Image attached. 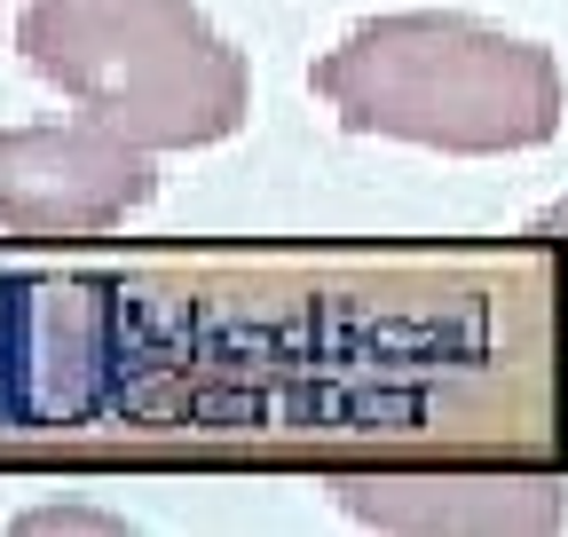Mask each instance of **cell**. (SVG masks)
I'll use <instances>...</instances> for the list:
<instances>
[{
	"label": "cell",
	"instance_id": "7a4b0ae2",
	"mask_svg": "<svg viewBox=\"0 0 568 537\" xmlns=\"http://www.w3.org/2000/svg\"><path fill=\"white\" fill-rule=\"evenodd\" d=\"M17 48L48 88L142 151L230 143L253 111L245 55L197 0H24Z\"/></svg>",
	"mask_w": 568,
	"mask_h": 537
},
{
	"label": "cell",
	"instance_id": "6da1fadb",
	"mask_svg": "<svg viewBox=\"0 0 568 537\" xmlns=\"http://www.w3.org/2000/svg\"><path fill=\"white\" fill-rule=\"evenodd\" d=\"M316 95L339 111L347 134H387V143H426L458 159L537 151L568 119V80L552 48L450 9L355 24L316 63Z\"/></svg>",
	"mask_w": 568,
	"mask_h": 537
},
{
	"label": "cell",
	"instance_id": "277c9868",
	"mask_svg": "<svg viewBox=\"0 0 568 537\" xmlns=\"http://www.w3.org/2000/svg\"><path fill=\"white\" fill-rule=\"evenodd\" d=\"M529 237H545V245H560V253H568V197H560V206H545V214L529 222Z\"/></svg>",
	"mask_w": 568,
	"mask_h": 537
},
{
	"label": "cell",
	"instance_id": "3957f363",
	"mask_svg": "<svg viewBox=\"0 0 568 537\" xmlns=\"http://www.w3.org/2000/svg\"><path fill=\"white\" fill-rule=\"evenodd\" d=\"M151 151L126 143L119 126H0V230L63 245V237H103L134 206H151Z\"/></svg>",
	"mask_w": 568,
	"mask_h": 537
},
{
	"label": "cell",
	"instance_id": "5b68a950",
	"mask_svg": "<svg viewBox=\"0 0 568 537\" xmlns=\"http://www.w3.org/2000/svg\"><path fill=\"white\" fill-rule=\"evenodd\" d=\"M24 529H111L103 514H24Z\"/></svg>",
	"mask_w": 568,
	"mask_h": 537
}]
</instances>
